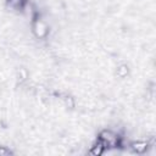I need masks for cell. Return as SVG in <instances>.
<instances>
[{
  "instance_id": "3957f363",
  "label": "cell",
  "mask_w": 156,
  "mask_h": 156,
  "mask_svg": "<svg viewBox=\"0 0 156 156\" xmlns=\"http://www.w3.org/2000/svg\"><path fill=\"white\" fill-rule=\"evenodd\" d=\"M147 146H149V143H146V141H134L130 144V147L136 154H143L144 151H146Z\"/></svg>"
},
{
  "instance_id": "5b68a950",
  "label": "cell",
  "mask_w": 156,
  "mask_h": 156,
  "mask_svg": "<svg viewBox=\"0 0 156 156\" xmlns=\"http://www.w3.org/2000/svg\"><path fill=\"white\" fill-rule=\"evenodd\" d=\"M7 5L13 10H24L27 0H6Z\"/></svg>"
},
{
  "instance_id": "277c9868",
  "label": "cell",
  "mask_w": 156,
  "mask_h": 156,
  "mask_svg": "<svg viewBox=\"0 0 156 156\" xmlns=\"http://www.w3.org/2000/svg\"><path fill=\"white\" fill-rule=\"evenodd\" d=\"M104 151H105V146H104V144L100 141V140H98L91 147H90V154L91 155H94V156H100V155H102L104 154Z\"/></svg>"
},
{
  "instance_id": "7a4b0ae2",
  "label": "cell",
  "mask_w": 156,
  "mask_h": 156,
  "mask_svg": "<svg viewBox=\"0 0 156 156\" xmlns=\"http://www.w3.org/2000/svg\"><path fill=\"white\" fill-rule=\"evenodd\" d=\"M32 29L38 39H44L49 34V27L41 18H34L32 23Z\"/></svg>"
},
{
  "instance_id": "52a82bcc",
  "label": "cell",
  "mask_w": 156,
  "mask_h": 156,
  "mask_svg": "<svg viewBox=\"0 0 156 156\" xmlns=\"http://www.w3.org/2000/svg\"><path fill=\"white\" fill-rule=\"evenodd\" d=\"M11 151L9 149H6L5 146H0V156H5V155H10Z\"/></svg>"
},
{
  "instance_id": "6da1fadb",
  "label": "cell",
  "mask_w": 156,
  "mask_h": 156,
  "mask_svg": "<svg viewBox=\"0 0 156 156\" xmlns=\"http://www.w3.org/2000/svg\"><path fill=\"white\" fill-rule=\"evenodd\" d=\"M119 139H121V138H119L118 134L113 133L112 130H107V129L100 132L99 138H98V140H100V141L104 144L105 149H106V147L117 146V145L119 144Z\"/></svg>"
},
{
  "instance_id": "8992f818",
  "label": "cell",
  "mask_w": 156,
  "mask_h": 156,
  "mask_svg": "<svg viewBox=\"0 0 156 156\" xmlns=\"http://www.w3.org/2000/svg\"><path fill=\"white\" fill-rule=\"evenodd\" d=\"M128 74V67L126 65H121L117 67V76L121 78H124Z\"/></svg>"
}]
</instances>
